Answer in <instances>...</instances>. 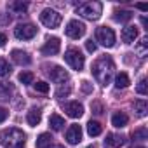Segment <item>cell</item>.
Returning a JSON list of instances; mask_svg holds the SVG:
<instances>
[{
	"mask_svg": "<svg viewBox=\"0 0 148 148\" xmlns=\"http://www.w3.org/2000/svg\"><path fill=\"white\" fill-rule=\"evenodd\" d=\"M115 71V63L110 56H101L92 64V75L101 86H108Z\"/></svg>",
	"mask_w": 148,
	"mask_h": 148,
	"instance_id": "obj_1",
	"label": "cell"
},
{
	"mask_svg": "<svg viewBox=\"0 0 148 148\" xmlns=\"http://www.w3.org/2000/svg\"><path fill=\"white\" fill-rule=\"evenodd\" d=\"M26 143V136L18 127H9L0 131V145L5 148H23Z\"/></svg>",
	"mask_w": 148,
	"mask_h": 148,
	"instance_id": "obj_2",
	"label": "cell"
},
{
	"mask_svg": "<svg viewBox=\"0 0 148 148\" xmlns=\"http://www.w3.org/2000/svg\"><path fill=\"white\" fill-rule=\"evenodd\" d=\"M101 4L99 2H86L82 5L77 7V14L86 18V19H91V21H96L99 16H101Z\"/></svg>",
	"mask_w": 148,
	"mask_h": 148,
	"instance_id": "obj_3",
	"label": "cell"
},
{
	"mask_svg": "<svg viewBox=\"0 0 148 148\" xmlns=\"http://www.w3.org/2000/svg\"><path fill=\"white\" fill-rule=\"evenodd\" d=\"M64 61H66L73 70H77V71H80V70L84 68V63H86L82 52H80L79 49H75V47H70V49L64 52Z\"/></svg>",
	"mask_w": 148,
	"mask_h": 148,
	"instance_id": "obj_4",
	"label": "cell"
},
{
	"mask_svg": "<svg viewBox=\"0 0 148 148\" xmlns=\"http://www.w3.org/2000/svg\"><path fill=\"white\" fill-rule=\"evenodd\" d=\"M40 21L47 28H58L61 25V14L56 12L54 9H44L40 12Z\"/></svg>",
	"mask_w": 148,
	"mask_h": 148,
	"instance_id": "obj_5",
	"label": "cell"
},
{
	"mask_svg": "<svg viewBox=\"0 0 148 148\" xmlns=\"http://www.w3.org/2000/svg\"><path fill=\"white\" fill-rule=\"evenodd\" d=\"M96 40L105 47H113L115 45V33H113L112 28L101 26V28L96 30Z\"/></svg>",
	"mask_w": 148,
	"mask_h": 148,
	"instance_id": "obj_6",
	"label": "cell"
},
{
	"mask_svg": "<svg viewBox=\"0 0 148 148\" xmlns=\"http://www.w3.org/2000/svg\"><path fill=\"white\" fill-rule=\"evenodd\" d=\"M14 35L16 38L19 40H32L35 35H37V28L30 23H25V25H18L14 28Z\"/></svg>",
	"mask_w": 148,
	"mask_h": 148,
	"instance_id": "obj_7",
	"label": "cell"
},
{
	"mask_svg": "<svg viewBox=\"0 0 148 148\" xmlns=\"http://www.w3.org/2000/svg\"><path fill=\"white\" fill-rule=\"evenodd\" d=\"M64 32H66V35H68L70 38H80V37L86 33V25H84L82 21H79V19H71V21L66 25Z\"/></svg>",
	"mask_w": 148,
	"mask_h": 148,
	"instance_id": "obj_8",
	"label": "cell"
},
{
	"mask_svg": "<svg viewBox=\"0 0 148 148\" xmlns=\"http://www.w3.org/2000/svg\"><path fill=\"white\" fill-rule=\"evenodd\" d=\"M49 77H51V80L56 82V84H64V82L68 80V71H66L64 68H61V66H52V68L49 70Z\"/></svg>",
	"mask_w": 148,
	"mask_h": 148,
	"instance_id": "obj_9",
	"label": "cell"
},
{
	"mask_svg": "<svg viewBox=\"0 0 148 148\" xmlns=\"http://www.w3.org/2000/svg\"><path fill=\"white\" fill-rule=\"evenodd\" d=\"M80 139H82V127L77 124L70 125V129L66 131V141L70 145H77V143H80Z\"/></svg>",
	"mask_w": 148,
	"mask_h": 148,
	"instance_id": "obj_10",
	"label": "cell"
},
{
	"mask_svg": "<svg viewBox=\"0 0 148 148\" xmlns=\"http://www.w3.org/2000/svg\"><path fill=\"white\" fill-rule=\"evenodd\" d=\"M59 49H61V42H59V38L52 37V38H49V40L44 44V47H42V54H45V56H54V54L59 52Z\"/></svg>",
	"mask_w": 148,
	"mask_h": 148,
	"instance_id": "obj_11",
	"label": "cell"
},
{
	"mask_svg": "<svg viewBox=\"0 0 148 148\" xmlns=\"http://www.w3.org/2000/svg\"><path fill=\"white\" fill-rule=\"evenodd\" d=\"M64 112H66L71 119H79V117H82V113H84V106H82L79 101H70V103L64 105Z\"/></svg>",
	"mask_w": 148,
	"mask_h": 148,
	"instance_id": "obj_12",
	"label": "cell"
},
{
	"mask_svg": "<svg viewBox=\"0 0 148 148\" xmlns=\"http://www.w3.org/2000/svg\"><path fill=\"white\" fill-rule=\"evenodd\" d=\"M11 58H12V61L14 63H18V64H30L32 63V58L28 56V52H25V51H19V49H14L12 52H11Z\"/></svg>",
	"mask_w": 148,
	"mask_h": 148,
	"instance_id": "obj_13",
	"label": "cell"
},
{
	"mask_svg": "<svg viewBox=\"0 0 148 148\" xmlns=\"http://www.w3.org/2000/svg\"><path fill=\"white\" fill-rule=\"evenodd\" d=\"M138 38V28L136 26H125L122 30V40L125 44H132Z\"/></svg>",
	"mask_w": 148,
	"mask_h": 148,
	"instance_id": "obj_14",
	"label": "cell"
},
{
	"mask_svg": "<svg viewBox=\"0 0 148 148\" xmlns=\"http://www.w3.org/2000/svg\"><path fill=\"white\" fill-rule=\"evenodd\" d=\"M12 84L11 82H0V101H9L12 96Z\"/></svg>",
	"mask_w": 148,
	"mask_h": 148,
	"instance_id": "obj_15",
	"label": "cell"
},
{
	"mask_svg": "<svg viewBox=\"0 0 148 148\" xmlns=\"http://www.w3.org/2000/svg\"><path fill=\"white\" fill-rule=\"evenodd\" d=\"M40 120H42V112H40L38 108H32V110L28 112V115H26V122H28L32 127H35V125L40 124Z\"/></svg>",
	"mask_w": 148,
	"mask_h": 148,
	"instance_id": "obj_16",
	"label": "cell"
},
{
	"mask_svg": "<svg viewBox=\"0 0 148 148\" xmlns=\"http://www.w3.org/2000/svg\"><path fill=\"white\" fill-rule=\"evenodd\" d=\"M49 125H51L54 131H61V129L64 127V119L59 117L58 113H52V115L49 117Z\"/></svg>",
	"mask_w": 148,
	"mask_h": 148,
	"instance_id": "obj_17",
	"label": "cell"
},
{
	"mask_svg": "<svg viewBox=\"0 0 148 148\" xmlns=\"http://www.w3.org/2000/svg\"><path fill=\"white\" fill-rule=\"evenodd\" d=\"M51 143H52V136H51L49 132H42V134L37 138V141H35L37 148H49Z\"/></svg>",
	"mask_w": 148,
	"mask_h": 148,
	"instance_id": "obj_18",
	"label": "cell"
},
{
	"mask_svg": "<svg viewBox=\"0 0 148 148\" xmlns=\"http://www.w3.org/2000/svg\"><path fill=\"white\" fill-rule=\"evenodd\" d=\"M131 84V80H129V75H127V73H119V75L115 77V87L117 89H125L127 86Z\"/></svg>",
	"mask_w": 148,
	"mask_h": 148,
	"instance_id": "obj_19",
	"label": "cell"
},
{
	"mask_svg": "<svg viewBox=\"0 0 148 148\" xmlns=\"http://www.w3.org/2000/svg\"><path fill=\"white\" fill-rule=\"evenodd\" d=\"M110 146H122L124 145V136H119V134H113V132H110V134H106V139H105Z\"/></svg>",
	"mask_w": 148,
	"mask_h": 148,
	"instance_id": "obj_20",
	"label": "cell"
},
{
	"mask_svg": "<svg viewBox=\"0 0 148 148\" xmlns=\"http://www.w3.org/2000/svg\"><path fill=\"white\" fill-rule=\"evenodd\" d=\"M134 112H136L139 117H145L146 112H148V105H146V101H145V99H136V101H134Z\"/></svg>",
	"mask_w": 148,
	"mask_h": 148,
	"instance_id": "obj_21",
	"label": "cell"
},
{
	"mask_svg": "<svg viewBox=\"0 0 148 148\" xmlns=\"http://www.w3.org/2000/svg\"><path fill=\"white\" fill-rule=\"evenodd\" d=\"M127 115L125 113H122V112H119V113H115L113 117H112V124L115 125V127H124L125 124H127Z\"/></svg>",
	"mask_w": 148,
	"mask_h": 148,
	"instance_id": "obj_22",
	"label": "cell"
},
{
	"mask_svg": "<svg viewBox=\"0 0 148 148\" xmlns=\"http://www.w3.org/2000/svg\"><path fill=\"white\" fill-rule=\"evenodd\" d=\"M101 131H103V127H101V124H99V122L91 120V122L87 124V132H89V136H99V134H101Z\"/></svg>",
	"mask_w": 148,
	"mask_h": 148,
	"instance_id": "obj_23",
	"label": "cell"
},
{
	"mask_svg": "<svg viewBox=\"0 0 148 148\" xmlns=\"http://www.w3.org/2000/svg\"><path fill=\"white\" fill-rule=\"evenodd\" d=\"M131 18H132L131 11H115V16H113V19L119 23H127Z\"/></svg>",
	"mask_w": 148,
	"mask_h": 148,
	"instance_id": "obj_24",
	"label": "cell"
},
{
	"mask_svg": "<svg viewBox=\"0 0 148 148\" xmlns=\"http://www.w3.org/2000/svg\"><path fill=\"white\" fill-rule=\"evenodd\" d=\"M18 79H19V82L21 84H33V73L32 71H21L19 75H18Z\"/></svg>",
	"mask_w": 148,
	"mask_h": 148,
	"instance_id": "obj_25",
	"label": "cell"
},
{
	"mask_svg": "<svg viewBox=\"0 0 148 148\" xmlns=\"http://www.w3.org/2000/svg\"><path fill=\"white\" fill-rule=\"evenodd\" d=\"M146 47H148V38H146V37H143V38H141V42L136 45V52H138L141 58H145V56H146Z\"/></svg>",
	"mask_w": 148,
	"mask_h": 148,
	"instance_id": "obj_26",
	"label": "cell"
},
{
	"mask_svg": "<svg viewBox=\"0 0 148 148\" xmlns=\"http://www.w3.org/2000/svg\"><path fill=\"white\" fill-rule=\"evenodd\" d=\"M11 64L4 59V58H0V77H7L9 73H11Z\"/></svg>",
	"mask_w": 148,
	"mask_h": 148,
	"instance_id": "obj_27",
	"label": "cell"
},
{
	"mask_svg": "<svg viewBox=\"0 0 148 148\" xmlns=\"http://www.w3.org/2000/svg\"><path fill=\"white\" fill-rule=\"evenodd\" d=\"M132 138L134 139H146L148 138V129L143 125V127H139V129H136L134 132H132Z\"/></svg>",
	"mask_w": 148,
	"mask_h": 148,
	"instance_id": "obj_28",
	"label": "cell"
},
{
	"mask_svg": "<svg viewBox=\"0 0 148 148\" xmlns=\"http://www.w3.org/2000/svg\"><path fill=\"white\" fill-rule=\"evenodd\" d=\"M136 92L141 94V96H146L148 94V89H146V79H141L136 86Z\"/></svg>",
	"mask_w": 148,
	"mask_h": 148,
	"instance_id": "obj_29",
	"label": "cell"
},
{
	"mask_svg": "<svg viewBox=\"0 0 148 148\" xmlns=\"http://www.w3.org/2000/svg\"><path fill=\"white\" fill-rule=\"evenodd\" d=\"M33 87H35V91L37 92H42V94H47L49 92V84L47 82H37V84H33Z\"/></svg>",
	"mask_w": 148,
	"mask_h": 148,
	"instance_id": "obj_30",
	"label": "cell"
},
{
	"mask_svg": "<svg viewBox=\"0 0 148 148\" xmlns=\"http://www.w3.org/2000/svg\"><path fill=\"white\" fill-rule=\"evenodd\" d=\"M9 7H11L12 11H18V12H25V11L28 9V5H26L25 2H12Z\"/></svg>",
	"mask_w": 148,
	"mask_h": 148,
	"instance_id": "obj_31",
	"label": "cell"
},
{
	"mask_svg": "<svg viewBox=\"0 0 148 148\" xmlns=\"http://www.w3.org/2000/svg\"><path fill=\"white\" fill-rule=\"evenodd\" d=\"M70 92H71V87H70V86H66V87H59V89L56 91V98H66Z\"/></svg>",
	"mask_w": 148,
	"mask_h": 148,
	"instance_id": "obj_32",
	"label": "cell"
},
{
	"mask_svg": "<svg viewBox=\"0 0 148 148\" xmlns=\"http://www.w3.org/2000/svg\"><path fill=\"white\" fill-rule=\"evenodd\" d=\"M82 92H86V94L92 92V84L87 82V80H84V82H82Z\"/></svg>",
	"mask_w": 148,
	"mask_h": 148,
	"instance_id": "obj_33",
	"label": "cell"
},
{
	"mask_svg": "<svg viewBox=\"0 0 148 148\" xmlns=\"http://www.w3.org/2000/svg\"><path fill=\"white\" fill-rule=\"evenodd\" d=\"M7 117H9V110H5V108L0 106V124H2L4 120H7Z\"/></svg>",
	"mask_w": 148,
	"mask_h": 148,
	"instance_id": "obj_34",
	"label": "cell"
},
{
	"mask_svg": "<svg viewBox=\"0 0 148 148\" xmlns=\"http://www.w3.org/2000/svg\"><path fill=\"white\" fill-rule=\"evenodd\" d=\"M86 49H87L89 52H94V51H96V44H94L92 40H87V42H86Z\"/></svg>",
	"mask_w": 148,
	"mask_h": 148,
	"instance_id": "obj_35",
	"label": "cell"
},
{
	"mask_svg": "<svg viewBox=\"0 0 148 148\" xmlns=\"http://www.w3.org/2000/svg\"><path fill=\"white\" fill-rule=\"evenodd\" d=\"M11 23V16L9 14H2L0 16V25H9Z\"/></svg>",
	"mask_w": 148,
	"mask_h": 148,
	"instance_id": "obj_36",
	"label": "cell"
},
{
	"mask_svg": "<svg viewBox=\"0 0 148 148\" xmlns=\"http://www.w3.org/2000/svg\"><path fill=\"white\" fill-rule=\"evenodd\" d=\"M92 110H94L96 115H101V113H103V108H101L99 103H92Z\"/></svg>",
	"mask_w": 148,
	"mask_h": 148,
	"instance_id": "obj_37",
	"label": "cell"
},
{
	"mask_svg": "<svg viewBox=\"0 0 148 148\" xmlns=\"http://www.w3.org/2000/svg\"><path fill=\"white\" fill-rule=\"evenodd\" d=\"M5 42H7V37H5V33H2V32H0V47H2V45H5Z\"/></svg>",
	"mask_w": 148,
	"mask_h": 148,
	"instance_id": "obj_38",
	"label": "cell"
},
{
	"mask_svg": "<svg viewBox=\"0 0 148 148\" xmlns=\"http://www.w3.org/2000/svg\"><path fill=\"white\" fill-rule=\"evenodd\" d=\"M136 7H138V9H141V11H148V5H146V4H138Z\"/></svg>",
	"mask_w": 148,
	"mask_h": 148,
	"instance_id": "obj_39",
	"label": "cell"
},
{
	"mask_svg": "<svg viewBox=\"0 0 148 148\" xmlns=\"http://www.w3.org/2000/svg\"><path fill=\"white\" fill-rule=\"evenodd\" d=\"M141 25H143V26H146V25H148V21H146V18H141Z\"/></svg>",
	"mask_w": 148,
	"mask_h": 148,
	"instance_id": "obj_40",
	"label": "cell"
},
{
	"mask_svg": "<svg viewBox=\"0 0 148 148\" xmlns=\"http://www.w3.org/2000/svg\"><path fill=\"white\" fill-rule=\"evenodd\" d=\"M49 148H64V146H61V145H54V146H49Z\"/></svg>",
	"mask_w": 148,
	"mask_h": 148,
	"instance_id": "obj_41",
	"label": "cell"
},
{
	"mask_svg": "<svg viewBox=\"0 0 148 148\" xmlns=\"http://www.w3.org/2000/svg\"><path fill=\"white\" fill-rule=\"evenodd\" d=\"M87 148H96V146H92V145H91V146H87Z\"/></svg>",
	"mask_w": 148,
	"mask_h": 148,
	"instance_id": "obj_42",
	"label": "cell"
},
{
	"mask_svg": "<svg viewBox=\"0 0 148 148\" xmlns=\"http://www.w3.org/2000/svg\"><path fill=\"white\" fill-rule=\"evenodd\" d=\"M134 148H143V146H134Z\"/></svg>",
	"mask_w": 148,
	"mask_h": 148,
	"instance_id": "obj_43",
	"label": "cell"
}]
</instances>
